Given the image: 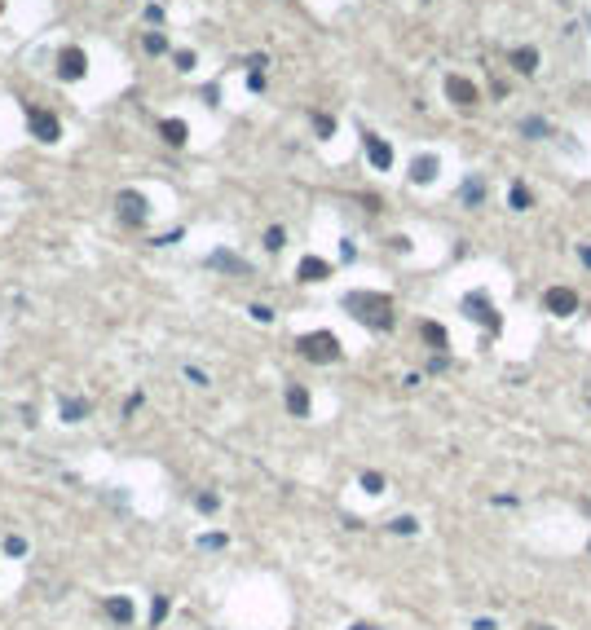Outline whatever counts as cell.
Instances as JSON below:
<instances>
[{
    "label": "cell",
    "mask_w": 591,
    "mask_h": 630,
    "mask_svg": "<svg viewBox=\"0 0 591 630\" xmlns=\"http://www.w3.org/2000/svg\"><path fill=\"white\" fill-rule=\"evenodd\" d=\"M464 313H468V318L472 322H485L490 330H499L503 322H499V313H495V304H490L485 300V295L481 291H472V295H464Z\"/></svg>",
    "instance_id": "cell-7"
},
{
    "label": "cell",
    "mask_w": 591,
    "mask_h": 630,
    "mask_svg": "<svg viewBox=\"0 0 591 630\" xmlns=\"http://www.w3.org/2000/svg\"><path fill=\"white\" fill-rule=\"evenodd\" d=\"M159 137L168 141V146H186L190 141V128H186V120H159Z\"/></svg>",
    "instance_id": "cell-12"
},
{
    "label": "cell",
    "mask_w": 591,
    "mask_h": 630,
    "mask_svg": "<svg viewBox=\"0 0 591 630\" xmlns=\"http://www.w3.org/2000/svg\"><path fill=\"white\" fill-rule=\"evenodd\" d=\"M106 612H110L120 626H128V622H133V600H128V595H110V600H106Z\"/></svg>",
    "instance_id": "cell-14"
},
{
    "label": "cell",
    "mask_w": 591,
    "mask_h": 630,
    "mask_svg": "<svg viewBox=\"0 0 591 630\" xmlns=\"http://www.w3.org/2000/svg\"><path fill=\"white\" fill-rule=\"evenodd\" d=\"M587 27H591V13H587Z\"/></svg>",
    "instance_id": "cell-39"
},
{
    "label": "cell",
    "mask_w": 591,
    "mask_h": 630,
    "mask_svg": "<svg viewBox=\"0 0 591 630\" xmlns=\"http://www.w3.org/2000/svg\"><path fill=\"white\" fill-rule=\"evenodd\" d=\"M287 410L296 414V419H305V414H309V392L300 384H287Z\"/></svg>",
    "instance_id": "cell-16"
},
{
    "label": "cell",
    "mask_w": 591,
    "mask_h": 630,
    "mask_svg": "<svg viewBox=\"0 0 591 630\" xmlns=\"http://www.w3.org/2000/svg\"><path fill=\"white\" fill-rule=\"evenodd\" d=\"M543 304H547V313H556V318H569V313H578V295L569 287H552L543 295Z\"/></svg>",
    "instance_id": "cell-9"
},
{
    "label": "cell",
    "mask_w": 591,
    "mask_h": 630,
    "mask_svg": "<svg viewBox=\"0 0 591 630\" xmlns=\"http://www.w3.org/2000/svg\"><path fill=\"white\" fill-rule=\"evenodd\" d=\"M283 243H287L283 225H269V229H265V247H269V252H283Z\"/></svg>",
    "instance_id": "cell-22"
},
{
    "label": "cell",
    "mask_w": 591,
    "mask_h": 630,
    "mask_svg": "<svg viewBox=\"0 0 591 630\" xmlns=\"http://www.w3.org/2000/svg\"><path fill=\"white\" fill-rule=\"evenodd\" d=\"M433 176H437V155H419L410 163V181H415V186H428Z\"/></svg>",
    "instance_id": "cell-13"
},
{
    "label": "cell",
    "mask_w": 591,
    "mask_h": 630,
    "mask_svg": "<svg viewBox=\"0 0 591 630\" xmlns=\"http://www.w3.org/2000/svg\"><path fill=\"white\" fill-rule=\"evenodd\" d=\"M199 546H208V551H217V546H225V534H203Z\"/></svg>",
    "instance_id": "cell-32"
},
{
    "label": "cell",
    "mask_w": 591,
    "mask_h": 630,
    "mask_svg": "<svg viewBox=\"0 0 591 630\" xmlns=\"http://www.w3.org/2000/svg\"><path fill=\"white\" fill-rule=\"evenodd\" d=\"M446 97L455 106H464V110H472L481 102V89L472 84V79H464V75H446Z\"/></svg>",
    "instance_id": "cell-5"
},
{
    "label": "cell",
    "mask_w": 591,
    "mask_h": 630,
    "mask_svg": "<svg viewBox=\"0 0 591 630\" xmlns=\"http://www.w3.org/2000/svg\"><path fill=\"white\" fill-rule=\"evenodd\" d=\"M388 529H393V534H415L419 525H415V516H398V520H393Z\"/></svg>",
    "instance_id": "cell-28"
},
{
    "label": "cell",
    "mask_w": 591,
    "mask_h": 630,
    "mask_svg": "<svg viewBox=\"0 0 591 630\" xmlns=\"http://www.w3.org/2000/svg\"><path fill=\"white\" fill-rule=\"evenodd\" d=\"M186 379H190V384H199V388H203V384H208V375H203V371H199V366H186Z\"/></svg>",
    "instance_id": "cell-34"
},
{
    "label": "cell",
    "mask_w": 591,
    "mask_h": 630,
    "mask_svg": "<svg viewBox=\"0 0 591 630\" xmlns=\"http://www.w3.org/2000/svg\"><path fill=\"white\" fill-rule=\"evenodd\" d=\"M296 353H300L305 361L326 366V361H340V340L331 335V330H309V335L296 340Z\"/></svg>",
    "instance_id": "cell-2"
},
{
    "label": "cell",
    "mask_w": 591,
    "mask_h": 630,
    "mask_svg": "<svg viewBox=\"0 0 591 630\" xmlns=\"http://www.w3.org/2000/svg\"><path fill=\"white\" fill-rule=\"evenodd\" d=\"M353 630H380V626H371V622H357V626H353Z\"/></svg>",
    "instance_id": "cell-36"
},
{
    "label": "cell",
    "mask_w": 591,
    "mask_h": 630,
    "mask_svg": "<svg viewBox=\"0 0 591 630\" xmlns=\"http://www.w3.org/2000/svg\"><path fill=\"white\" fill-rule=\"evenodd\" d=\"M314 132H318V137H331V132H336V120H331V115H314Z\"/></svg>",
    "instance_id": "cell-24"
},
{
    "label": "cell",
    "mask_w": 591,
    "mask_h": 630,
    "mask_svg": "<svg viewBox=\"0 0 591 630\" xmlns=\"http://www.w3.org/2000/svg\"><path fill=\"white\" fill-rule=\"evenodd\" d=\"M115 207H120V221H124V225H146V194H137V190H120Z\"/></svg>",
    "instance_id": "cell-6"
},
{
    "label": "cell",
    "mask_w": 591,
    "mask_h": 630,
    "mask_svg": "<svg viewBox=\"0 0 591 630\" xmlns=\"http://www.w3.org/2000/svg\"><path fill=\"white\" fill-rule=\"evenodd\" d=\"M208 264H212V269H225V274H239V278H248V274H252V264L243 260V256H234V252H212V256H208Z\"/></svg>",
    "instance_id": "cell-10"
},
{
    "label": "cell",
    "mask_w": 591,
    "mask_h": 630,
    "mask_svg": "<svg viewBox=\"0 0 591 630\" xmlns=\"http://www.w3.org/2000/svg\"><path fill=\"white\" fill-rule=\"evenodd\" d=\"M578 256H583V264H587V269H591V247H583V252H578Z\"/></svg>",
    "instance_id": "cell-35"
},
{
    "label": "cell",
    "mask_w": 591,
    "mask_h": 630,
    "mask_svg": "<svg viewBox=\"0 0 591 630\" xmlns=\"http://www.w3.org/2000/svg\"><path fill=\"white\" fill-rule=\"evenodd\" d=\"M464 203H468V207H481V203H485V186H481L477 176L464 181Z\"/></svg>",
    "instance_id": "cell-18"
},
{
    "label": "cell",
    "mask_w": 591,
    "mask_h": 630,
    "mask_svg": "<svg viewBox=\"0 0 591 630\" xmlns=\"http://www.w3.org/2000/svg\"><path fill=\"white\" fill-rule=\"evenodd\" d=\"M587 551H591V542H587Z\"/></svg>",
    "instance_id": "cell-40"
},
{
    "label": "cell",
    "mask_w": 591,
    "mask_h": 630,
    "mask_svg": "<svg viewBox=\"0 0 591 630\" xmlns=\"http://www.w3.org/2000/svg\"><path fill=\"white\" fill-rule=\"evenodd\" d=\"M177 66H182V71H194V66H199V58H194L190 49H182V53H177Z\"/></svg>",
    "instance_id": "cell-30"
},
{
    "label": "cell",
    "mask_w": 591,
    "mask_h": 630,
    "mask_svg": "<svg viewBox=\"0 0 591 630\" xmlns=\"http://www.w3.org/2000/svg\"><path fill=\"white\" fill-rule=\"evenodd\" d=\"M419 335L428 340L433 348H446L450 344V335H446V326H437V322H419Z\"/></svg>",
    "instance_id": "cell-17"
},
{
    "label": "cell",
    "mask_w": 591,
    "mask_h": 630,
    "mask_svg": "<svg viewBox=\"0 0 591 630\" xmlns=\"http://www.w3.org/2000/svg\"><path fill=\"white\" fill-rule=\"evenodd\" d=\"M507 203H512L516 212H525V207H530V190H525V186H512V190H507Z\"/></svg>",
    "instance_id": "cell-23"
},
{
    "label": "cell",
    "mask_w": 591,
    "mask_h": 630,
    "mask_svg": "<svg viewBox=\"0 0 591 630\" xmlns=\"http://www.w3.org/2000/svg\"><path fill=\"white\" fill-rule=\"evenodd\" d=\"M58 75L67 79V84H75V79H84V75H89V53H84L80 44L58 49Z\"/></svg>",
    "instance_id": "cell-4"
},
{
    "label": "cell",
    "mask_w": 591,
    "mask_h": 630,
    "mask_svg": "<svg viewBox=\"0 0 591 630\" xmlns=\"http://www.w3.org/2000/svg\"><path fill=\"white\" fill-rule=\"evenodd\" d=\"M362 489L367 494H384V476L380 472H362Z\"/></svg>",
    "instance_id": "cell-26"
},
{
    "label": "cell",
    "mask_w": 591,
    "mask_h": 630,
    "mask_svg": "<svg viewBox=\"0 0 591 630\" xmlns=\"http://www.w3.org/2000/svg\"><path fill=\"white\" fill-rule=\"evenodd\" d=\"M248 89H252V93H265V71H252V75H248Z\"/></svg>",
    "instance_id": "cell-33"
},
{
    "label": "cell",
    "mask_w": 591,
    "mask_h": 630,
    "mask_svg": "<svg viewBox=\"0 0 591 630\" xmlns=\"http://www.w3.org/2000/svg\"><path fill=\"white\" fill-rule=\"evenodd\" d=\"M168 608H172L168 595H155V600H151V626H159L163 617H168Z\"/></svg>",
    "instance_id": "cell-20"
},
{
    "label": "cell",
    "mask_w": 591,
    "mask_h": 630,
    "mask_svg": "<svg viewBox=\"0 0 591 630\" xmlns=\"http://www.w3.org/2000/svg\"><path fill=\"white\" fill-rule=\"evenodd\" d=\"M89 414V401H80V397H67V401H62V419L67 423H80Z\"/></svg>",
    "instance_id": "cell-19"
},
{
    "label": "cell",
    "mask_w": 591,
    "mask_h": 630,
    "mask_svg": "<svg viewBox=\"0 0 591 630\" xmlns=\"http://www.w3.org/2000/svg\"><path fill=\"white\" fill-rule=\"evenodd\" d=\"M530 630H552V626H530Z\"/></svg>",
    "instance_id": "cell-37"
},
{
    "label": "cell",
    "mask_w": 591,
    "mask_h": 630,
    "mask_svg": "<svg viewBox=\"0 0 591 630\" xmlns=\"http://www.w3.org/2000/svg\"><path fill=\"white\" fill-rule=\"evenodd\" d=\"M521 132H525V137H547L552 128H547L543 120H525V124H521Z\"/></svg>",
    "instance_id": "cell-27"
},
{
    "label": "cell",
    "mask_w": 591,
    "mask_h": 630,
    "mask_svg": "<svg viewBox=\"0 0 591 630\" xmlns=\"http://www.w3.org/2000/svg\"><path fill=\"white\" fill-rule=\"evenodd\" d=\"M141 44H146V53H155V58L168 53V36H163V31H151V36H146Z\"/></svg>",
    "instance_id": "cell-21"
},
{
    "label": "cell",
    "mask_w": 591,
    "mask_h": 630,
    "mask_svg": "<svg viewBox=\"0 0 591 630\" xmlns=\"http://www.w3.org/2000/svg\"><path fill=\"white\" fill-rule=\"evenodd\" d=\"M362 146H367V159L375 163V172H388L393 168V146L384 137H375V132H362Z\"/></svg>",
    "instance_id": "cell-8"
},
{
    "label": "cell",
    "mask_w": 591,
    "mask_h": 630,
    "mask_svg": "<svg viewBox=\"0 0 591 630\" xmlns=\"http://www.w3.org/2000/svg\"><path fill=\"white\" fill-rule=\"evenodd\" d=\"M194 507H199V511H208V516H212V511L221 507V499H217V494H212V489H203L199 499H194Z\"/></svg>",
    "instance_id": "cell-25"
},
{
    "label": "cell",
    "mask_w": 591,
    "mask_h": 630,
    "mask_svg": "<svg viewBox=\"0 0 591 630\" xmlns=\"http://www.w3.org/2000/svg\"><path fill=\"white\" fill-rule=\"evenodd\" d=\"M248 313H252V318H256V322H274V309H269V304H252Z\"/></svg>",
    "instance_id": "cell-31"
},
{
    "label": "cell",
    "mask_w": 591,
    "mask_h": 630,
    "mask_svg": "<svg viewBox=\"0 0 591 630\" xmlns=\"http://www.w3.org/2000/svg\"><path fill=\"white\" fill-rule=\"evenodd\" d=\"M5 551H9V555H27V538L9 534V538H5Z\"/></svg>",
    "instance_id": "cell-29"
},
{
    "label": "cell",
    "mask_w": 591,
    "mask_h": 630,
    "mask_svg": "<svg viewBox=\"0 0 591 630\" xmlns=\"http://www.w3.org/2000/svg\"><path fill=\"white\" fill-rule=\"evenodd\" d=\"M512 66H516L521 75H534V71H538V49H530V44H525V49H512Z\"/></svg>",
    "instance_id": "cell-15"
},
{
    "label": "cell",
    "mask_w": 591,
    "mask_h": 630,
    "mask_svg": "<svg viewBox=\"0 0 591 630\" xmlns=\"http://www.w3.org/2000/svg\"><path fill=\"white\" fill-rule=\"evenodd\" d=\"M344 309L371 330H393V322H398L393 318V300L384 291H349L344 295Z\"/></svg>",
    "instance_id": "cell-1"
},
{
    "label": "cell",
    "mask_w": 591,
    "mask_h": 630,
    "mask_svg": "<svg viewBox=\"0 0 591 630\" xmlns=\"http://www.w3.org/2000/svg\"><path fill=\"white\" fill-rule=\"evenodd\" d=\"M296 278H300V283H322V278H331V264L318 260V256H305L296 264Z\"/></svg>",
    "instance_id": "cell-11"
},
{
    "label": "cell",
    "mask_w": 591,
    "mask_h": 630,
    "mask_svg": "<svg viewBox=\"0 0 591 630\" xmlns=\"http://www.w3.org/2000/svg\"><path fill=\"white\" fill-rule=\"evenodd\" d=\"M27 128H31V137H36V141H49V146H53V141L62 137L58 115H53V110H44V106H27Z\"/></svg>",
    "instance_id": "cell-3"
},
{
    "label": "cell",
    "mask_w": 591,
    "mask_h": 630,
    "mask_svg": "<svg viewBox=\"0 0 591 630\" xmlns=\"http://www.w3.org/2000/svg\"><path fill=\"white\" fill-rule=\"evenodd\" d=\"M0 13H5V0H0Z\"/></svg>",
    "instance_id": "cell-38"
}]
</instances>
